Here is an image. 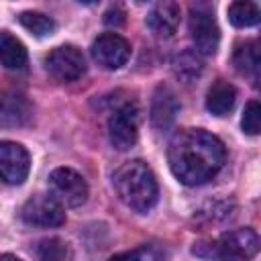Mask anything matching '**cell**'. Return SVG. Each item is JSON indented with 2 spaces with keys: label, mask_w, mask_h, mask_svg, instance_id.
Wrapping results in <instances>:
<instances>
[{
  "label": "cell",
  "mask_w": 261,
  "mask_h": 261,
  "mask_svg": "<svg viewBox=\"0 0 261 261\" xmlns=\"http://www.w3.org/2000/svg\"><path fill=\"white\" fill-rule=\"evenodd\" d=\"M167 159L173 175L181 184L200 186L222 169L224 145L208 130L186 128L171 139Z\"/></svg>",
  "instance_id": "1"
},
{
  "label": "cell",
  "mask_w": 261,
  "mask_h": 261,
  "mask_svg": "<svg viewBox=\"0 0 261 261\" xmlns=\"http://www.w3.org/2000/svg\"><path fill=\"white\" fill-rule=\"evenodd\" d=\"M112 184L120 202L135 212H149L157 202V179L151 167L143 161H128L120 165L112 175Z\"/></svg>",
  "instance_id": "2"
},
{
  "label": "cell",
  "mask_w": 261,
  "mask_h": 261,
  "mask_svg": "<svg viewBox=\"0 0 261 261\" xmlns=\"http://www.w3.org/2000/svg\"><path fill=\"white\" fill-rule=\"evenodd\" d=\"M190 33L196 49L204 55H214L220 43V31L210 0H194L190 4Z\"/></svg>",
  "instance_id": "3"
},
{
  "label": "cell",
  "mask_w": 261,
  "mask_h": 261,
  "mask_svg": "<svg viewBox=\"0 0 261 261\" xmlns=\"http://www.w3.org/2000/svg\"><path fill=\"white\" fill-rule=\"evenodd\" d=\"M208 251L202 257H222V259H251L259 251V234L253 228H237L224 232L214 243H204Z\"/></svg>",
  "instance_id": "4"
},
{
  "label": "cell",
  "mask_w": 261,
  "mask_h": 261,
  "mask_svg": "<svg viewBox=\"0 0 261 261\" xmlns=\"http://www.w3.org/2000/svg\"><path fill=\"white\" fill-rule=\"evenodd\" d=\"M139 137V106L137 102L120 104L108 120V139L114 149L126 151L137 143Z\"/></svg>",
  "instance_id": "5"
},
{
  "label": "cell",
  "mask_w": 261,
  "mask_h": 261,
  "mask_svg": "<svg viewBox=\"0 0 261 261\" xmlns=\"http://www.w3.org/2000/svg\"><path fill=\"white\" fill-rule=\"evenodd\" d=\"M20 216L31 226H61L65 222V212L61 202L51 194H37L29 198L20 210Z\"/></svg>",
  "instance_id": "6"
},
{
  "label": "cell",
  "mask_w": 261,
  "mask_h": 261,
  "mask_svg": "<svg viewBox=\"0 0 261 261\" xmlns=\"http://www.w3.org/2000/svg\"><path fill=\"white\" fill-rule=\"evenodd\" d=\"M45 67L59 82H75L86 73V59L77 47L61 45L45 57Z\"/></svg>",
  "instance_id": "7"
},
{
  "label": "cell",
  "mask_w": 261,
  "mask_h": 261,
  "mask_svg": "<svg viewBox=\"0 0 261 261\" xmlns=\"http://www.w3.org/2000/svg\"><path fill=\"white\" fill-rule=\"evenodd\" d=\"M51 194L65 206H80L88 198V184L86 179L69 169V167H57L49 175Z\"/></svg>",
  "instance_id": "8"
},
{
  "label": "cell",
  "mask_w": 261,
  "mask_h": 261,
  "mask_svg": "<svg viewBox=\"0 0 261 261\" xmlns=\"http://www.w3.org/2000/svg\"><path fill=\"white\" fill-rule=\"evenodd\" d=\"M29 153L22 145L12 143V141H2L0 143V179L18 186L27 179L29 175Z\"/></svg>",
  "instance_id": "9"
},
{
  "label": "cell",
  "mask_w": 261,
  "mask_h": 261,
  "mask_svg": "<svg viewBox=\"0 0 261 261\" xmlns=\"http://www.w3.org/2000/svg\"><path fill=\"white\" fill-rule=\"evenodd\" d=\"M92 57L102 65L104 69H118L122 67L130 57V45L126 39H122L116 33H104L100 35L92 45Z\"/></svg>",
  "instance_id": "10"
},
{
  "label": "cell",
  "mask_w": 261,
  "mask_h": 261,
  "mask_svg": "<svg viewBox=\"0 0 261 261\" xmlns=\"http://www.w3.org/2000/svg\"><path fill=\"white\" fill-rule=\"evenodd\" d=\"M31 118V102L16 92H0V128L22 126Z\"/></svg>",
  "instance_id": "11"
},
{
  "label": "cell",
  "mask_w": 261,
  "mask_h": 261,
  "mask_svg": "<svg viewBox=\"0 0 261 261\" xmlns=\"http://www.w3.org/2000/svg\"><path fill=\"white\" fill-rule=\"evenodd\" d=\"M147 27L159 37H171L179 27V4L175 0H159L147 14Z\"/></svg>",
  "instance_id": "12"
},
{
  "label": "cell",
  "mask_w": 261,
  "mask_h": 261,
  "mask_svg": "<svg viewBox=\"0 0 261 261\" xmlns=\"http://www.w3.org/2000/svg\"><path fill=\"white\" fill-rule=\"evenodd\" d=\"M179 112V104H177V98L173 94L171 88L167 86H159L153 94V102H151V122L155 128H169L175 120Z\"/></svg>",
  "instance_id": "13"
},
{
  "label": "cell",
  "mask_w": 261,
  "mask_h": 261,
  "mask_svg": "<svg viewBox=\"0 0 261 261\" xmlns=\"http://www.w3.org/2000/svg\"><path fill=\"white\" fill-rule=\"evenodd\" d=\"M237 102V90L232 84L224 82V80H218L210 86L208 90V96H206V108L214 114V116H224L232 110Z\"/></svg>",
  "instance_id": "14"
},
{
  "label": "cell",
  "mask_w": 261,
  "mask_h": 261,
  "mask_svg": "<svg viewBox=\"0 0 261 261\" xmlns=\"http://www.w3.org/2000/svg\"><path fill=\"white\" fill-rule=\"evenodd\" d=\"M27 59L29 57L24 45L8 31H0V65L6 69H22Z\"/></svg>",
  "instance_id": "15"
},
{
  "label": "cell",
  "mask_w": 261,
  "mask_h": 261,
  "mask_svg": "<svg viewBox=\"0 0 261 261\" xmlns=\"http://www.w3.org/2000/svg\"><path fill=\"white\" fill-rule=\"evenodd\" d=\"M259 43L257 41H247L241 43L234 53H232V63L241 75H247L251 80L259 77Z\"/></svg>",
  "instance_id": "16"
},
{
  "label": "cell",
  "mask_w": 261,
  "mask_h": 261,
  "mask_svg": "<svg viewBox=\"0 0 261 261\" xmlns=\"http://www.w3.org/2000/svg\"><path fill=\"white\" fill-rule=\"evenodd\" d=\"M228 20L239 29L255 27L259 22V8L253 0H234L228 6Z\"/></svg>",
  "instance_id": "17"
},
{
  "label": "cell",
  "mask_w": 261,
  "mask_h": 261,
  "mask_svg": "<svg viewBox=\"0 0 261 261\" xmlns=\"http://www.w3.org/2000/svg\"><path fill=\"white\" fill-rule=\"evenodd\" d=\"M18 22L37 37H45V35H51L55 31V20L47 14H41V12H31V10L20 12Z\"/></svg>",
  "instance_id": "18"
},
{
  "label": "cell",
  "mask_w": 261,
  "mask_h": 261,
  "mask_svg": "<svg viewBox=\"0 0 261 261\" xmlns=\"http://www.w3.org/2000/svg\"><path fill=\"white\" fill-rule=\"evenodd\" d=\"M173 69H175L177 77H181V80H194V77L200 75V71H202V61L198 59L196 53L184 51V53H179V55L175 57Z\"/></svg>",
  "instance_id": "19"
},
{
  "label": "cell",
  "mask_w": 261,
  "mask_h": 261,
  "mask_svg": "<svg viewBox=\"0 0 261 261\" xmlns=\"http://www.w3.org/2000/svg\"><path fill=\"white\" fill-rule=\"evenodd\" d=\"M37 257H41L45 261H61V259H69L71 251L59 239H45L37 247Z\"/></svg>",
  "instance_id": "20"
},
{
  "label": "cell",
  "mask_w": 261,
  "mask_h": 261,
  "mask_svg": "<svg viewBox=\"0 0 261 261\" xmlns=\"http://www.w3.org/2000/svg\"><path fill=\"white\" fill-rule=\"evenodd\" d=\"M259 124H261V106L257 100H251L247 106H245V112H243V120H241V126L247 135H257L259 133Z\"/></svg>",
  "instance_id": "21"
},
{
  "label": "cell",
  "mask_w": 261,
  "mask_h": 261,
  "mask_svg": "<svg viewBox=\"0 0 261 261\" xmlns=\"http://www.w3.org/2000/svg\"><path fill=\"white\" fill-rule=\"evenodd\" d=\"M161 255H163V253H159V251H153V249L143 247V249H135V251L118 253L116 257H143V259H157V257H161Z\"/></svg>",
  "instance_id": "22"
},
{
  "label": "cell",
  "mask_w": 261,
  "mask_h": 261,
  "mask_svg": "<svg viewBox=\"0 0 261 261\" xmlns=\"http://www.w3.org/2000/svg\"><path fill=\"white\" fill-rule=\"evenodd\" d=\"M104 22L110 24V27H120L124 22V10L122 8H110L106 14H104Z\"/></svg>",
  "instance_id": "23"
},
{
  "label": "cell",
  "mask_w": 261,
  "mask_h": 261,
  "mask_svg": "<svg viewBox=\"0 0 261 261\" xmlns=\"http://www.w3.org/2000/svg\"><path fill=\"white\" fill-rule=\"evenodd\" d=\"M80 2H82V4H94L96 0H80Z\"/></svg>",
  "instance_id": "24"
}]
</instances>
